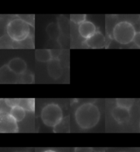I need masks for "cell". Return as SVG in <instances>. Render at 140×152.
<instances>
[{"instance_id": "1", "label": "cell", "mask_w": 140, "mask_h": 152, "mask_svg": "<svg viewBox=\"0 0 140 152\" xmlns=\"http://www.w3.org/2000/svg\"><path fill=\"white\" fill-rule=\"evenodd\" d=\"M74 117L80 128L90 129L98 124L100 118V112L96 105L91 102H86L78 106Z\"/></svg>"}, {"instance_id": "2", "label": "cell", "mask_w": 140, "mask_h": 152, "mask_svg": "<svg viewBox=\"0 0 140 152\" xmlns=\"http://www.w3.org/2000/svg\"><path fill=\"white\" fill-rule=\"evenodd\" d=\"M30 30V24L19 17L11 19L6 26L8 36L15 42H21L28 39Z\"/></svg>"}, {"instance_id": "3", "label": "cell", "mask_w": 140, "mask_h": 152, "mask_svg": "<svg viewBox=\"0 0 140 152\" xmlns=\"http://www.w3.org/2000/svg\"><path fill=\"white\" fill-rule=\"evenodd\" d=\"M136 34L134 26L126 21L118 22L113 29V37L122 45H127L133 42Z\"/></svg>"}, {"instance_id": "4", "label": "cell", "mask_w": 140, "mask_h": 152, "mask_svg": "<svg viewBox=\"0 0 140 152\" xmlns=\"http://www.w3.org/2000/svg\"><path fill=\"white\" fill-rule=\"evenodd\" d=\"M41 118L46 126L55 127L63 119V113L59 105L51 103L45 106L41 110Z\"/></svg>"}, {"instance_id": "5", "label": "cell", "mask_w": 140, "mask_h": 152, "mask_svg": "<svg viewBox=\"0 0 140 152\" xmlns=\"http://www.w3.org/2000/svg\"><path fill=\"white\" fill-rule=\"evenodd\" d=\"M19 131L17 122L8 113H1L0 117V132L2 133H15Z\"/></svg>"}, {"instance_id": "6", "label": "cell", "mask_w": 140, "mask_h": 152, "mask_svg": "<svg viewBox=\"0 0 140 152\" xmlns=\"http://www.w3.org/2000/svg\"><path fill=\"white\" fill-rule=\"evenodd\" d=\"M8 67L15 75H22L27 70V64L21 58H14L7 64Z\"/></svg>"}, {"instance_id": "7", "label": "cell", "mask_w": 140, "mask_h": 152, "mask_svg": "<svg viewBox=\"0 0 140 152\" xmlns=\"http://www.w3.org/2000/svg\"><path fill=\"white\" fill-rule=\"evenodd\" d=\"M111 116L117 124H126L130 118V110L116 106L111 110Z\"/></svg>"}, {"instance_id": "8", "label": "cell", "mask_w": 140, "mask_h": 152, "mask_svg": "<svg viewBox=\"0 0 140 152\" xmlns=\"http://www.w3.org/2000/svg\"><path fill=\"white\" fill-rule=\"evenodd\" d=\"M47 63V72L52 79L57 80L61 77L63 71L59 60L52 58Z\"/></svg>"}, {"instance_id": "9", "label": "cell", "mask_w": 140, "mask_h": 152, "mask_svg": "<svg viewBox=\"0 0 140 152\" xmlns=\"http://www.w3.org/2000/svg\"><path fill=\"white\" fill-rule=\"evenodd\" d=\"M97 32L96 26L89 21H85L78 26L79 34L85 39H88Z\"/></svg>"}, {"instance_id": "10", "label": "cell", "mask_w": 140, "mask_h": 152, "mask_svg": "<svg viewBox=\"0 0 140 152\" xmlns=\"http://www.w3.org/2000/svg\"><path fill=\"white\" fill-rule=\"evenodd\" d=\"M105 38L100 32L97 31L95 34L86 40V45L87 47L93 49L102 48L105 46Z\"/></svg>"}, {"instance_id": "11", "label": "cell", "mask_w": 140, "mask_h": 152, "mask_svg": "<svg viewBox=\"0 0 140 152\" xmlns=\"http://www.w3.org/2000/svg\"><path fill=\"white\" fill-rule=\"evenodd\" d=\"M8 113L18 123L24 119V118L26 117V111L21 106H17L10 108Z\"/></svg>"}, {"instance_id": "12", "label": "cell", "mask_w": 140, "mask_h": 152, "mask_svg": "<svg viewBox=\"0 0 140 152\" xmlns=\"http://www.w3.org/2000/svg\"><path fill=\"white\" fill-rule=\"evenodd\" d=\"M35 58L38 61L41 62H49L53 58L51 51L49 50H37L35 53Z\"/></svg>"}, {"instance_id": "13", "label": "cell", "mask_w": 140, "mask_h": 152, "mask_svg": "<svg viewBox=\"0 0 140 152\" xmlns=\"http://www.w3.org/2000/svg\"><path fill=\"white\" fill-rule=\"evenodd\" d=\"M46 31L49 37L52 39L56 40L60 35V29L59 26L56 23H51L47 26Z\"/></svg>"}, {"instance_id": "14", "label": "cell", "mask_w": 140, "mask_h": 152, "mask_svg": "<svg viewBox=\"0 0 140 152\" xmlns=\"http://www.w3.org/2000/svg\"><path fill=\"white\" fill-rule=\"evenodd\" d=\"M15 77V74L9 69L7 64L1 69V80L2 81L10 82L14 80Z\"/></svg>"}, {"instance_id": "15", "label": "cell", "mask_w": 140, "mask_h": 152, "mask_svg": "<svg viewBox=\"0 0 140 152\" xmlns=\"http://www.w3.org/2000/svg\"><path fill=\"white\" fill-rule=\"evenodd\" d=\"M134 104V100L132 99H117L116 105L119 108L130 110Z\"/></svg>"}, {"instance_id": "16", "label": "cell", "mask_w": 140, "mask_h": 152, "mask_svg": "<svg viewBox=\"0 0 140 152\" xmlns=\"http://www.w3.org/2000/svg\"><path fill=\"white\" fill-rule=\"evenodd\" d=\"M19 106H21L26 111H32L35 109L34 99H20Z\"/></svg>"}, {"instance_id": "17", "label": "cell", "mask_w": 140, "mask_h": 152, "mask_svg": "<svg viewBox=\"0 0 140 152\" xmlns=\"http://www.w3.org/2000/svg\"><path fill=\"white\" fill-rule=\"evenodd\" d=\"M86 17L85 15H71L70 16V20L74 23L75 24H78L79 26L83 22H85L86 20Z\"/></svg>"}, {"instance_id": "18", "label": "cell", "mask_w": 140, "mask_h": 152, "mask_svg": "<svg viewBox=\"0 0 140 152\" xmlns=\"http://www.w3.org/2000/svg\"><path fill=\"white\" fill-rule=\"evenodd\" d=\"M55 129H59L58 132H65V129H69V124L68 122L66 121V120H62V121L58 125V126H56L55 127H54Z\"/></svg>"}, {"instance_id": "19", "label": "cell", "mask_w": 140, "mask_h": 152, "mask_svg": "<svg viewBox=\"0 0 140 152\" xmlns=\"http://www.w3.org/2000/svg\"><path fill=\"white\" fill-rule=\"evenodd\" d=\"M74 152H93V149L90 147H77L74 149Z\"/></svg>"}, {"instance_id": "20", "label": "cell", "mask_w": 140, "mask_h": 152, "mask_svg": "<svg viewBox=\"0 0 140 152\" xmlns=\"http://www.w3.org/2000/svg\"><path fill=\"white\" fill-rule=\"evenodd\" d=\"M43 152H57V151H56L55 150H52V149H48V150H46V151H44Z\"/></svg>"}, {"instance_id": "21", "label": "cell", "mask_w": 140, "mask_h": 152, "mask_svg": "<svg viewBox=\"0 0 140 152\" xmlns=\"http://www.w3.org/2000/svg\"><path fill=\"white\" fill-rule=\"evenodd\" d=\"M117 152H126V151H117Z\"/></svg>"}, {"instance_id": "22", "label": "cell", "mask_w": 140, "mask_h": 152, "mask_svg": "<svg viewBox=\"0 0 140 152\" xmlns=\"http://www.w3.org/2000/svg\"><path fill=\"white\" fill-rule=\"evenodd\" d=\"M15 152H24V151H15Z\"/></svg>"}]
</instances>
